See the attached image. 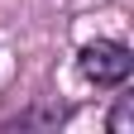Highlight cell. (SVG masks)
Segmentation results:
<instances>
[{
  "instance_id": "1",
  "label": "cell",
  "mask_w": 134,
  "mask_h": 134,
  "mask_svg": "<svg viewBox=\"0 0 134 134\" xmlns=\"http://www.w3.org/2000/svg\"><path fill=\"white\" fill-rule=\"evenodd\" d=\"M77 67H81V77H86V81H96V86H120V81H129V72H134V58H129L125 43L96 38V43L81 48Z\"/></svg>"
},
{
  "instance_id": "2",
  "label": "cell",
  "mask_w": 134,
  "mask_h": 134,
  "mask_svg": "<svg viewBox=\"0 0 134 134\" xmlns=\"http://www.w3.org/2000/svg\"><path fill=\"white\" fill-rule=\"evenodd\" d=\"M105 129H110V134H129V129H134V100H129V96H125L120 105L110 110V120H105Z\"/></svg>"
}]
</instances>
